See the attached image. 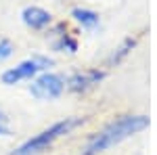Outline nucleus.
<instances>
[{"label": "nucleus", "mask_w": 157, "mask_h": 155, "mask_svg": "<svg viewBox=\"0 0 157 155\" xmlns=\"http://www.w3.org/2000/svg\"><path fill=\"white\" fill-rule=\"evenodd\" d=\"M145 128H149V118L145 115H124L117 122L109 124L103 132H98L97 136L90 141V145L86 147L84 155H98L103 151H107L111 147L120 145L121 141L130 138L134 134L143 132Z\"/></svg>", "instance_id": "1"}, {"label": "nucleus", "mask_w": 157, "mask_h": 155, "mask_svg": "<svg viewBox=\"0 0 157 155\" xmlns=\"http://www.w3.org/2000/svg\"><path fill=\"white\" fill-rule=\"evenodd\" d=\"M78 124H80V119H63V122H57V124H52L50 128H46L44 132H40L38 136H34V138H29L27 143H23L19 149H15V153H11V155H36V153H40V151H44L48 145L55 143L57 138L69 134Z\"/></svg>", "instance_id": "2"}, {"label": "nucleus", "mask_w": 157, "mask_h": 155, "mask_svg": "<svg viewBox=\"0 0 157 155\" xmlns=\"http://www.w3.org/2000/svg\"><path fill=\"white\" fill-rule=\"evenodd\" d=\"M48 65H50V61L42 59V57L23 61L21 65H17V67H13V69H9V72L2 73V82L11 86V84H17V82H21V80H29V78H34L38 72L46 69Z\"/></svg>", "instance_id": "3"}, {"label": "nucleus", "mask_w": 157, "mask_h": 155, "mask_svg": "<svg viewBox=\"0 0 157 155\" xmlns=\"http://www.w3.org/2000/svg\"><path fill=\"white\" fill-rule=\"evenodd\" d=\"M63 90H65V80L57 73H42L40 78H36V82L29 88V92L36 99H44V101L61 96Z\"/></svg>", "instance_id": "4"}, {"label": "nucleus", "mask_w": 157, "mask_h": 155, "mask_svg": "<svg viewBox=\"0 0 157 155\" xmlns=\"http://www.w3.org/2000/svg\"><path fill=\"white\" fill-rule=\"evenodd\" d=\"M21 17H23V23L34 27V29H42V27H46L50 23V13L40 9V6H27V9H23Z\"/></svg>", "instance_id": "5"}, {"label": "nucleus", "mask_w": 157, "mask_h": 155, "mask_svg": "<svg viewBox=\"0 0 157 155\" xmlns=\"http://www.w3.org/2000/svg\"><path fill=\"white\" fill-rule=\"evenodd\" d=\"M101 78H103V72H97V69L84 72V73H75V76H71V80H69V88L71 90H84L88 86L97 84Z\"/></svg>", "instance_id": "6"}, {"label": "nucleus", "mask_w": 157, "mask_h": 155, "mask_svg": "<svg viewBox=\"0 0 157 155\" xmlns=\"http://www.w3.org/2000/svg\"><path fill=\"white\" fill-rule=\"evenodd\" d=\"M73 17H75V21L78 23H82L84 27H94L98 23V15L92 11H88V9H75L73 11Z\"/></svg>", "instance_id": "7"}, {"label": "nucleus", "mask_w": 157, "mask_h": 155, "mask_svg": "<svg viewBox=\"0 0 157 155\" xmlns=\"http://www.w3.org/2000/svg\"><path fill=\"white\" fill-rule=\"evenodd\" d=\"M11 55H13L11 42H9V40H2V42H0V59H9Z\"/></svg>", "instance_id": "8"}, {"label": "nucleus", "mask_w": 157, "mask_h": 155, "mask_svg": "<svg viewBox=\"0 0 157 155\" xmlns=\"http://www.w3.org/2000/svg\"><path fill=\"white\" fill-rule=\"evenodd\" d=\"M6 134H9V130H6V128L0 124V136H6Z\"/></svg>", "instance_id": "9"}, {"label": "nucleus", "mask_w": 157, "mask_h": 155, "mask_svg": "<svg viewBox=\"0 0 157 155\" xmlns=\"http://www.w3.org/2000/svg\"><path fill=\"white\" fill-rule=\"evenodd\" d=\"M2 122H4V115H2V111H0V124H2Z\"/></svg>", "instance_id": "10"}]
</instances>
